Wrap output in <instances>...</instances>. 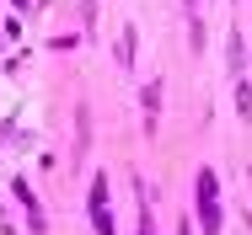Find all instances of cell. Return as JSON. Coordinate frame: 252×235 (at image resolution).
<instances>
[{
	"label": "cell",
	"mask_w": 252,
	"mask_h": 235,
	"mask_svg": "<svg viewBox=\"0 0 252 235\" xmlns=\"http://www.w3.org/2000/svg\"><path fill=\"white\" fill-rule=\"evenodd\" d=\"M140 235H156V225H151V203L140 209Z\"/></svg>",
	"instance_id": "cell-5"
},
{
	"label": "cell",
	"mask_w": 252,
	"mask_h": 235,
	"mask_svg": "<svg viewBox=\"0 0 252 235\" xmlns=\"http://www.w3.org/2000/svg\"><path fill=\"white\" fill-rule=\"evenodd\" d=\"M92 225H97V235H118V230H113V214H107V209H92Z\"/></svg>",
	"instance_id": "cell-3"
},
{
	"label": "cell",
	"mask_w": 252,
	"mask_h": 235,
	"mask_svg": "<svg viewBox=\"0 0 252 235\" xmlns=\"http://www.w3.org/2000/svg\"><path fill=\"white\" fill-rule=\"evenodd\" d=\"M156 107H161V86L151 80V86H145V118H156Z\"/></svg>",
	"instance_id": "cell-4"
},
{
	"label": "cell",
	"mask_w": 252,
	"mask_h": 235,
	"mask_svg": "<svg viewBox=\"0 0 252 235\" xmlns=\"http://www.w3.org/2000/svg\"><path fill=\"white\" fill-rule=\"evenodd\" d=\"M177 235H188V230H183V225H177Z\"/></svg>",
	"instance_id": "cell-6"
},
{
	"label": "cell",
	"mask_w": 252,
	"mask_h": 235,
	"mask_svg": "<svg viewBox=\"0 0 252 235\" xmlns=\"http://www.w3.org/2000/svg\"><path fill=\"white\" fill-rule=\"evenodd\" d=\"M242 64H247V59H242V32H231V59H225V70L242 75Z\"/></svg>",
	"instance_id": "cell-2"
},
{
	"label": "cell",
	"mask_w": 252,
	"mask_h": 235,
	"mask_svg": "<svg viewBox=\"0 0 252 235\" xmlns=\"http://www.w3.org/2000/svg\"><path fill=\"white\" fill-rule=\"evenodd\" d=\"M199 219L209 235H220V225H225V209H220V182H215V171H199Z\"/></svg>",
	"instance_id": "cell-1"
}]
</instances>
